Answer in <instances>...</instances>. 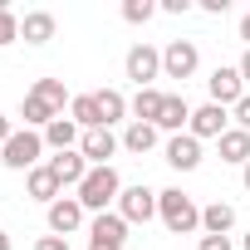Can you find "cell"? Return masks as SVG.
<instances>
[{"instance_id": "cell-1", "label": "cell", "mask_w": 250, "mask_h": 250, "mask_svg": "<svg viewBox=\"0 0 250 250\" xmlns=\"http://www.w3.org/2000/svg\"><path fill=\"white\" fill-rule=\"evenodd\" d=\"M157 216H162V226H167L172 235H191V230H201V206H196L182 187L157 191Z\"/></svg>"}, {"instance_id": "cell-2", "label": "cell", "mask_w": 250, "mask_h": 250, "mask_svg": "<svg viewBox=\"0 0 250 250\" xmlns=\"http://www.w3.org/2000/svg\"><path fill=\"white\" fill-rule=\"evenodd\" d=\"M74 196H79V206H83V211H98V216H103V211L123 196V182H118L113 162H108V167H88V177L79 182V191H74Z\"/></svg>"}, {"instance_id": "cell-3", "label": "cell", "mask_w": 250, "mask_h": 250, "mask_svg": "<svg viewBox=\"0 0 250 250\" xmlns=\"http://www.w3.org/2000/svg\"><path fill=\"white\" fill-rule=\"evenodd\" d=\"M40 152H44V133L25 128V133H15L5 147H0V162H5L10 172H35L40 167Z\"/></svg>"}, {"instance_id": "cell-4", "label": "cell", "mask_w": 250, "mask_h": 250, "mask_svg": "<svg viewBox=\"0 0 250 250\" xmlns=\"http://www.w3.org/2000/svg\"><path fill=\"white\" fill-rule=\"evenodd\" d=\"M118 216L128 221V226H147L152 216H157V191L152 187H123V196H118Z\"/></svg>"}, {"instance_id": "cell-5", "label": "cell", "mask_w": 250, "mask_h": 250, "mask_svg": "<svg viewBox=\"0 0 250 250\" xmlns=\"http://www.w3.org/2000/svg\"><path fill=\"white\" fill-rule=\"evenodd\" d=\"M196 69H201V49H196L191 40H172V44L162 49V79H182V83H187Z\"/></svg>"}, {"instance_id": "cell-6", "label": "cell", "mask_w": 250, "mask_h": 250, "mask_svg": "<svg viewBox=\"0 0 250 250\" xmlns=\"http://www.w3.org/2000/svg\"><path fill=\"white\" fill-rule=\"evenodd\" d=\"M123 245H128V221H123L118 211L93 216V226H88V250H123Z\"/></svg>"}, {"instance_id": "cell-7", "label": "cell", "mask_w": 250, "mask_h": 250, "mask_svg": "<svg viewBox=\"0 0 250 250\" xmlns=\"http://www.w3.org/2000/svg\"><path fill=\"white\" fill-rule=\"evenodd\" d=\"M123 69H128V79H133L138 88H152V79H162V49H152V44H133L128 59H123Z\"/></svg>"}, {"instance_id": "cell-8", "label": "cell", "mask_w": 250, "mask_h": 250, "mask_svg": "<svg viewBox=\"0 0 250 250\" xmlns=\"http://www.w3.org/2000/svg\"><path fill=\"white\" fill-rule=\"evenodd\" d=\"M206 88H211V103H221V108H235V103L245 98V79H240V69H230V64H216L211 79H206Z\"/></svg>"}, {"instance_id": "cell-9", "label": "cell", "mask_w": 250, "mask_h": 250, "mask_svg": "<svg viewBox=\"0 0 250 250\" xmlns=\"http://www.w3.org/2000/svg\"><path fill=\"white\" fill-rule=\"evenodd\" d=\"M226 123H230V118H226L221 103H201V108H191V128H187V133H191L196 143H206V138L221 143V138H226Z\"/></svg>"}, {"instance_id": "cell-10", "label": "cell", "mask_w": 250, "mask_h": 250, "mask_svg": "<svg viewBox=\"0 0 250 250\" xmlns=\"http://www.w3.org/2000/svg\"><path fill=\"white\" fill-rule=\"evenodd\" d=\"M83 226V206H79V196H59L54 206H49V235H74Z\"/></svg>"}, {"instance_id": "cell-11", "label": "cell", "mask_w": 250, "mask_h": 250, "mask_svg": "<svg viewBox=\"0 0 250 250\" xmlns=\"http://www.w3.org/2000/svg\"><path fill=\"white\" fill-rule=\"evenodd\" d=\"M118 143H123V138H113L108 128H93V133L79 138V152L88 157V167H108V157L118 152Z\"/></svg>"}, {"instance_id": "cell-12", "label": "cell", "mask_w": 250, "mask_h": 250, "mask_svg": "<svg viewBox=\"0 0 250 250\" xmlns=\"http://www.w3.org/2000/svg\"><path fill=\"white\" fill-rule=\"evenodd\" d=\"M49 167H54V177H59V187H74L79 191V182L88 177V157L74 147V152H54L49 157Z\"/></svg>"}, {"instance_id": "cell-13", "label": "cell", "mask_w": 250, "mask_h": 250, "mask_svg": "<svg viewBox=\"0 0 250 250\" xmlns=\"http://www.w3.org/2000/svg\"><path fill=\"white\" fill-rule=\"evenodd\" d=\"M167 162H172L177 172H196V167H201V143H196L191 133H177V138L167 143Z\"/></svg>"}, {"instance_id": "cell-14", "label": "cell", "mask_w": 250, "mask_h": 250, "mask_svg": "<svg viewBox=\"0 0 250 250\" xmlns=\"http://www.w3.org/2000/svg\"><path fill=\"white\" fill-rule=\"evenodd\" d=\"M182 128H191V103L182 98V93H167V103H162V118H157V133H182Z\"/></svg>"}, {"instance_id": "cell-15", "label": "cell", "mask_w": 250, "mask_h": 250, "mask_svg": "<svg viewBox=\"0 0 250 250\" xmlns=\"http://www.w3.org/2000/svg\"><path fill=\"white\" fill-rule=\"evenodd\" d=\"M79 138H83V133H79V123H74V118H54L49 128H44V147H54V152H74Z\"/></svg>"}, {"instance_id": "cell-16", "label": "cell", "mask_w": 250, "mask_h": 250, "mask_svg": "<svg viewBox=\"0 0 250 250\" xmlns=\"http://www.w3.org/2000/svg\"><path fill=\"white\" fill-rule=\"evenodd\" d=\"M20 40H25V44H49V40H54V15H49V10H30V15L20 20Z\"/></svg>"}, {"instance_id": "cell-17", "label": "cell", "mask_w": 250, "mask_h": 250, "mask_svg": "<svg viewBox=\"0 0 250 250\" xmlns=\"http://www.w3.org/2000/svg\"><path fill=\"white\" fill-rule=\"evenodd\" d=\"M30 196H35V201H44V206H54V201L64 196V187H59V177H54V167H49V162L30 172Z\"/></svg>"}, {"instance_id": "cell-18", "label": "cell", "mask_w": 250, "mask_h": 250, "mask_svg": "<svg viewBox=\"0 0 250 250\" xmlns=\"http://www.w3.org/2000/svg\"><path fill=\"white\" fill-rule=\"evenodd\" d=\"M230 226H235V206H226V201L201 206V230L206 235H230Z\"/></svg>"}, {"instance_id": "cell-19", "label": "cell", "mask_w": 250, "mask_h": 250, "mask_svg": "<svg viewBox=\"0 0 250 250\" xmlns=\"http://www.w3.org/2000/svg\"><path fill=\"white\" fill-rule=\"evenodd\" d=\"M162 103H167V93H157V88H138V98H133V123H152V128H157Z\"/></svg>"}, {"instance_id": "cell-20", "label": "cell", "mask_w": 250, "mask_h": 250, "mask_svg": "<svg viewBox=\"0 0 250 250\" xmlns=\"http://www.w3.org/2000/svg\"><path fill=\"white\" fill-rule=\"evenodd\" d=\"M54 118H64V113H59V108H49V103H44L40 93H25V128L44 133L49 123H54Z\"/></svg>"}, {"instance_id": "cell-21", "label": "cell", "mask_w": 250, "mask_h": 250, "mask_svg": "<svg viewBox=\"0 0 250 250\" xmlns=\"http://www.w3.org/2000/svg\"><path fill=\"white\" fill-rule=\"evenodd\" d=\"M221 162H250V133L245 128H226V138H221Z\"/></svg>"}, {"instance_id": "cell-22", "label": "cell", "mask_w": 250, "mask_h": 250, "mask_svg": "<svg viewBox=\"0 0 250 250\" xmlns=\"http://www.w3.org/2000/svg\"><path fill=\"white\" fill-rule=\"evenodd\" d=\"M69 118L79 123L83 133H93V128H103V118H98V98H93V93H79V98L69 103Z\"/></svg>"}, {"instance_id": "cell-23", "label": "cell", "mask_w": 250, "mask_h": 250, "mask_svg": "<svg viewBox=\"0 0 250 250\" xmlns=\"http://www.w3.org/2000/svg\"><path fill=\"white\" fill-rule=\"evenodd\" d=\"M93 98H98V118H103V128H113V123L128 113V98H123L118 88H98Z\"/></svg>"}, {"instance_id": "cell-24", "label": "cell", "mask_w": 250, "mask_h": 250, "mask_svg": "<svg viewBox=\"0 0 250 250\" xmlns=\"http://www.w3.org/2000/svg\"><path fill=\"white\" fill-rule=\"evenodd\" d=\"M123 147H128V152H152L157 147V128H152V123H133V128L128 133H123Z\"/></svg>"}, {"instance_id": "cell-25", "label": "cell", "mask_w": 250, "mask_h": 250, "mask_svg": "<svg viewBox=\"0 0 250 250\" xmlns=\"http://www.w3.org/2000/svg\"><path fill=\"white\" fill-rule=\"evenodd\" d=\"M30 93H40V98H44L49 108H59V113H64V103H74V98H69V88H64V79H35V88H30Z\"/></svg>"}, {"instance_id": "cell-26", "label": "cell", "mask_w": 250, "mask_h": 250, "mask_svg": "<svg viewBox=\"0 0 250 250\" xmlns=\"http://www.w3.org/2000/svg\"><path fill=\"white\" fill-rule=\"evenodd\" d=\"M152 15H157L152 0H123V20H128V25H147Z\"/></svg>"}, {"instance_id": "cell-27", "label": "cell", "mask_w": 250, "mask_h": 250, "mask_svg": "<svg viewBox=\"0 0 250 250\" xmlns=\"http://www.w3.org/2000/svg\"><path fill=\"white\" fill-rule=\"evenodd\" d=\"M15 40H20V15H15L10 5H0V49L15 44Z\"/></svg>"}, {"instance_id": "cell-28", "label": "cell", "mask_w": 250, "mask_h": 250, "mask_svg": "<svg viewBox=\"0 0 250 250\" xmlns=\"http://www.w3.org/2000/svg\"><path fill=\"white\" fill-rule=\"evenodd\" d=\"M230 118H235V128H245V133H250V93H245V98L230 108Z\"/></svg>"}, {"instance_id": "cell-29", "label": "cell", "mask_w": 250, "mask_h": 250, "mask_svg": "<svg viewBox=\"0 0 250 250\" xmlns=\"http://www.w3.org/2000/svg\"><path fill=\"white\" fill-rule=\"evenodd\" d=\"M35 250H69V240H64V235H40Z\"/></svg>"}, {"instance_id": "cell-30", "label": "cell", "mask_w": 250, "mask_h": 250, "mask_svg": "<svg viewBox=\"0 0 250 250\" xmlns=\"http://www.w3.org/2000/svg\"><path fill=\"white\" fill-rule=\"evenodd\" d=\"M201 250H230V235H201Z\"/></svg>"}, {"instance_id": "cell-31", "label": "cell", "mask_w": 250, "mask_h": 250, "mask_svg": "<svg viewBox=\"0 0 250 250\" xmlns=\"http://www.w3.org/2000/svg\"><path fill=\"white\" fill-rule=\"evenodd\" d=\"M157 10H167V15H187V10H191V0H162Z\"/></svg>"}, {"instance_id": "cell-32", "label": "cell", "mask_w": 250, "mask_h": 250, "mask_svg": "<svg viewBox=\"0 0 250 250\" xmlns=\"http://www.w3.org/2000/svg\"><path fill=\"white\" fill-rule=\"evenodd\" d=\"M201 10H206V15H226V10H230V0H201Z\"/></svg>"}, {"instance_id": "cell-33", "label": "cell", "mask_w": 250, "mask_h": 250, "mask_svg": "<svg viewBox=\"0 0 250 250\" xmlns=\"http://www.w3.org/2000/svg\"><path fill=\"white\" fill-rule=\"evenodd\" d=\"M10 138H15V128H10V118H5V113H0V147H5Z\"/></svg>"}, {"instance_id": "cell-34", "label": "cell", "mask_w": 250, "mask_h": 250, "mask_svg": "<svg viewBox=\"0 0 250 250\" xmlns=\"http://www.w3.org/2000/svg\"><path fill=\"white\" fill-rule=\"evenodd\" d=\"M235 69H240V79H245V83H250V49H245V54H240V64H235Z\"/></svg>"}, {"instance_id": "cell-35", "label": "cell", "mask_w": 250, "mask_h": 250, "mask_svg": "<svg viewBox=\"0 0 250 250\" xmlns=\"http://www.w3.org/2000/svg\"><path fill=\"white\" fill-rule=\"evenodd\" d=\"M240 40L250 44V10H245V20H240Z\"/></svg>"}, {"instance_id": "cell-36", "label": "cell", "mask_w": 250, "mask_h": 250, "mask_svg": "<svg viewBox=\"0 0 250 250\" xmlns=\"http://www.w3.org/2000/svg\"><path fill=\"white\" fill-rule=\"evenodd\" d=\"M240 182H245V191H250V162H245V167H240Z\"/></svg>"}, {"instance_id": "cell-37", "label": "cell", "mask_w": 250, "mask_h": 250, "mask_svg": "<svg viewBox=\"0 0 250 250\" xmlns=\"http://www.w3.org/2000/svg\"><path fill=\"white\" fill-rule=\"evenodd\" d=\"M0 250H10V235H5V230H0Z\"/></svg>"}, {"instance_id": "cell-38", "label": "cell", "mask_w": 250, "mask_h": 250, "mask_svg": "<svg viewBox=\"0 0 250 250\" xmlns=\"http://www.w3.org/2000/svg\"><path fill=\"white\" fill-rule=\"evenodd\" d=\"M240 250H250V230H245V240H240Z\"/></svg>"}]
</instances>
